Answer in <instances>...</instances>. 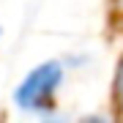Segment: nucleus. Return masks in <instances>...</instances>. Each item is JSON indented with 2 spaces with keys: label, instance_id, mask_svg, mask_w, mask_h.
<instances>
[{
  "label": "nucleus",
  "instance_id": "1",
  "mask_svg": "<svg viewBox=\"0 0 123 123\" xmlns=\"http://www.w3.org/2000/svg\"><path fill=\"white\" fill-rule=\"evenodd\" d=\"M60 82H63V66L60 63H55V60L41 63L14 90V104L19 110H41V107L49 104V98L55 96Z\"/></svg>",
  "mask_w": 123,
  "mask_h": 123
},
{
  "label": "nucleus",
  "instance_id": "2",
  "mask_svg": "<svg viewBox=\"0 0 123 123\" xmlns=\"http://www.w3.org/2000/svg\"><path fill=\"white\" fill-rule=\"evenodd\" d=\"M115 90H118V98L123 101V60L118 66V77H115Z\"/></svg>",
  "mask_w": 123,
  "mask_h": 123
}]
</instances>
